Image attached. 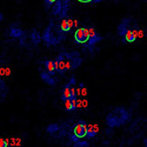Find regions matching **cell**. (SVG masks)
I'll return each mask as SVG.
<instances>
[{
	"instance_id": "8992f818",
	"label": "cell",
	"mask_w": 147,
	"mask_h": 147,
	"mask_svg": "<svg viewBox=\"0 0 147 147\" xmlns=\"http://www.w3.org/2000/svg\"><path fill=\"white\" fill-rule=\"evenodd\" d=\"M73 133H74L79 139L86 137V133H87V124H86V121H84V120L78 121V124L73 127Z\"/></svg>"
},
{
	"instance_id": "ac0fdd59",
	"label": "cell",
	"mask_w": 147,
	"mask_h": 147,
	"mask_svg": "<svg viewBox=\"0 0 147 147\" xmlns=\"http://www.w3.org/2000/svg\"><path fill=\"white\" fill-rule=\"evenodd\" d=\"M44 1H45V6H46V8H50L51 6L54 5V3L57 1V0H44Z\"/></svg>"
},
{
	"instance_id": "7402d4cb",
	"label": "cell",
	"mask_w": 147,
	"mask_h": 147,
	"mask_svg": "<svg viewBox=\"0 0 147 147\" xmlns=\"http://www.w3.org/2000/svg\"><path fill=\"white\" fill-rule=\"evenodd\" d=\"M144 36V31L142 30H138V38H142Z\"/></svg>"
},
{
	"instance_id": "5bb4252c",
	"label": "cell",
	"mask_w": 147,
	"mask_h": 147,
	"mask_svg": "<svg viewBox=\"0 0 147 147\" xmlns=\"http://www.w3.org/2000/svg\"><path fill=\"white\" fill-rule=\"evenodd\" d=\"M59 131H60V125L59 124H51V125H48L47 128H46V132L48 134H51V136L58 133Z\"/></svg>"
},
{
	"instance_id": "ffe728a7",
	"label": "cell",
	"mask_w": 147,
	"mask_h": 147,
	"mask_svg": "<svg viewBox=\"0 0 147 147\" xmlns=\"http://www.w3.org/2000/svg\"><path fill=\"white\" fill-rule=\"evenodd\" d=\"M67 84H68V85H71V86H74V85H76V78H74V77H71Z\"/></svg>"
},
{
	"instance_id": "ba28073f",
	"label": "cell",
	"mask_w": 147,
	"mask_h": 147,
	"mask_svg": "<svg viewBox=\"0 0 147 147\" xmlns=\"http://www.w3.org/2000/svg\"><path fill=\"white\" fill-rule=\"evenodd\" d=\"M59 26H60V30L63 32H68L73 26H74V21H73L72 19L64 18V19H61Z\"/></svg>"
},
{
	"instance_id": "8fae6325",
	"label": "cell",
	"mask_w": 147,
	"mask_h": 147,
	"mask_svg": "<svg viewBox=\"0 0 147 147\" xmlns=\"http://www.w3.org/2000/svg\"><path fill=\"white\" fill-rule=\"evenodd\" d=\"M77 100H78V99H77ZM77 100H71V99L66 100V101H65V104H64L66 111H68V112L76 111V109L78 108V106H77Z\"/></svg>"
},
{
	"instance_id": "2e32d148",
	"label": "cell",
	"mask_w": 147,
	"mask_h": 147,
	"mask_svg": "<svg viewBox=\"0 0 147 147\" xmlns=\"http://www.w3.org/2000/svg\"><path fill=\"white\" fill-rule=\"evenodd\" d=\"M88 146V141H77L74 142V147H87Z\"/></svg>"
},
{
	"instance_id": "4fadbf2b",
	"label": "cell",
	"mask_w": 147,
	"mask_h": 147,
	"mask_svg": "<svg viewBox=\"0 0 147 147\" xmlns=\"http://www.w3.org/2000/svg\"><path fill=\"white\" fill-rule=\"evenodd\" d=\"M98 133V126L96 125H91V126H87V133H86V137L88 139L91 138H94Z\"/></svg>"
},
{
	"instance_id": "277c9868",
	"label": "cell",
	"mask_w": 147,
	"mask_h": 147,
	"mask_svg": "<svg viewBox=\"0 0 147 147\" xmlns=\"http://www.w3.org/2000/svg\"><path fill=\"white\" fill-rule=\"evenodd\" d=\"M68 99L77 100L78 99V94H77L74 87L71 86V85H68V84H66L64 86V88H63V92H61V100L66 101Z\"/></svg>"
},
{
	"instance_id": "44dd1931",
	"label": "cell",
	"mask_w": 147,
	"mask_h": 147,
	"mask_svg": "<svg viewBox=\"0 0 147 147\" xmlns=\"http://www.w3.org/2000/svg\"><path fill=\"white\" fill-rule=\"evenodd\" d=\"M5 88V81L3 79H0V90H4Z\"/></svg>"
},
{
	"instance_id": "603a6c76",
	"label": "cell",
	"mask_w": 147,
	"mask_h": 147,
	"mask_svg": "<svg viewBox=\"0 0 147 147\" xmlns=\"http://www.w3.org/2000/svg\"><path fill=\"white\" fill-rule=\"evenodd\" d=\"M80 3H91V0H78Z\"/></svg>"
},
{
	"instance_id": "3957f363",
	"label": "cell",
	"mask_w": 147,
	"mask_h": 147,
	"mask_svg": "<svg viewBox=\"0 0 147 147\" xmlns=\"http://www.w3.org/2000/svg\"><path fill=\"white\" fill-rule=\"evenodd\" d=\"M68 7H69V0H57L54 5L52 6V14L64 19L67 16Z\"/></svg>"
},
{
	"instance_id": "9c48e42d",
	"label": "cell",
	"mask_w": 147,
	"mask_h": 147,
	"mask_svg": "<svg viewBox=\"0 0 147 147\" xmlns=\"http://www.w3.org/2000/svg\"><path fill=\"white\" fill-rule=\"evenodd\" d=\"M54 76L50 74L48 72H41L40 73V78L47 84V85H50V86H54L55 85V79L53 78Z\"/></svg>"
},
{
	"instance_id": "7a4b0ae2",
	"label": "cell",
	"mask_w": 147,
	"mask_h": 147,
	"mask_svg": "<svg viewBox=\"0 0 147 147\" xmlns=\"http://www.w3.org/2000/svg\"><path fill=\"white\" fill-rule=\"evenodd\" d=\"M64 33L65 32H63L60 30V26L57 27L53 24V21H52L50 25H48V27L46 28V31L44 32L42 39L48 45H57L61 40H64Z\"/></svg>"
},
{
	"instance_id": "52a82bcc",
	"label": "cell",
	"mask_w": 147,
	"mask_h": 147,
	"mask_svg": "<svg viewBox=\"0 0 147 147\" xmlns=\"http://www.w3.org/2000/svg\"><path fill=\"white\" fill-rule=\"evenodd\" d=\"M88 32H90V38H88V40H87V47L94 46L96 42H99V41L102 39L101 35L98 34L96 31H95L93 27H90V28H88Z\"/></svg>"
},
{
	"instance_id": "9a60e30c",
	"label": "cell",
	"mask_w": 147,
	"mask_h": 147,
	"mask_svg": "<svg viewBox=\"0 0 147 147\" xmlns=\"http://www.w3.org/2000/svg\"><path fill=\"white\" fill-rule=\"evenodd\" d=\"M31 38H32V42L33 44H39L40 40L42 39V36L38 33V31H33L32 34H31Z\"/></svg>"
},
{
	"instance_id": "e0dca14e",
	"label": "cell",
	"mask_w": 147,
	"mask_h": 147,
	"mask_svg": "<svg viewBox=\"0 0 147 147\" xmlns=\"http://www.w3.org/2000/svg\"><path fill=\"white\" fill-rule=\"evenodd\" d=\"M68 137H69V140H71L72 142H77V141H79V140H80V139H79V138H78V137H77L76 134L73 133V132L68 134Z\"/></svg>"
},
{
	"instance_id": "cb8c5ba5",
	"label": "cell",
	"mask_w": 147,
	"mask_h": 147,
	"mask_svg": "<svg viewBox=\"0 0 147 147\" xmlns=\"http://www.w3.org/2000/svg\"><path fill=\"white\" fill-rule=\"evenodd\" d=\"M3 19H4V14L1 13V11H0V21H3Z\"/></svg>"
},
{
	"instance_id": "d4e9b609",
	"label": "cell",
	"mask_w": 147,
	"mask_h": 147,
	"mask_svg": "<svg viewBox=\"0 0 147 147\" xmlns=\"http://www.w3.org/2000/svg\"><path fill=\"white\" fill-rule=\"evenodd\" d=\"M144 142H145V146L147 147V139H145V140H144Z\"/></svg>"
},
{
	"instance_id": "7c38bea8",
	"label": "cell",
	"mask_w": 147,
	"mask_h": 147,
	"mask_svg": "<svg viewBox=\"0 0 147 147\" xmlns=\"http://www.w3.org/2000/svg\"><path fill=\"white\" fill-rule=\"evenodd\" d=\"M22 33H24V32H22L21 28H19V27H13V26L9 28V32H8V34H9L11 38H20V36L22 35Z\"/></svg>"
},
{
	"instance_id": "6da1fadb",
	"label": "cell",
	"mask_w": 147,
	"mask_h": 147,
	"mask_svg": "<svg viewBox=\"0 0 147 147\" xmlns=\"http://www.w3.org/2000/svg\"><path fill=\"white\" fill-rule=\"evenodd\" d=\"M54 63H55L57 72L63 74V73H65L68 69L78 68L82 63V59L79 57V53L77 52H73V53L64 52L58 55V58L54 60Z\"/></svg>"
},
{
	"instance_id": "d6986e66",
	"label": "cell",
	"mask_w": 147,
	"mask_h": 147,
	"mask_svg": "<svg viewBox=\"0 0 147 147\" xmlns=\"http://www.w3.org/2000/svg\"><path fill=\"white\" fill-rule=\"evenodd\" d=\"M0 147H8V141L5 139H0Z\"/></svg>"
},
{
	"instance_id": "5b68a950",
	"label": "cell",
	"mask_w": 147,
	"mask_h": 147,
	"mask_svg": "<svg viewBox=\"0 0 147 147\" xmlns=\"http://www.w3.org/2000/svg\"><path fill=\"white\" fill-rule=\"evenodd\" d=\"M88 38H90V32H88V28L86 27L78 28L74 33V41L77 44H86Z\"/></svg>"
},
{
	"instance_id": "30bf717a",
	"label": "cell",
	"mask_w": 147,
	"mask_h": 147,
	"mask_svg": "<svg viewBox=\"0 0 147 147\" xmlns=\"http://www.w3.org/2000/svg\"><path fill=\"white\" fill-rule=\"evenodd\" d=\"M45 68L52 76H55V73H58L57 72V67H55V63L53 60H46L45 61Z\"/></svg>"
}]
</instances>
